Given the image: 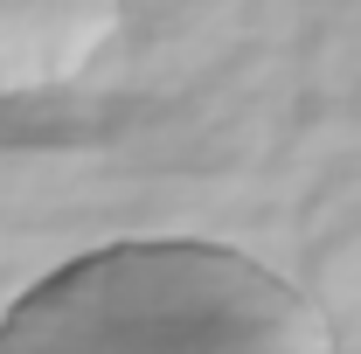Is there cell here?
Segmentation results:
<instances>
[{"mask_svg":"<svg viewBox=\"0 0 361 354\" xmlns=\"http://www.w3.org/2000/svg\"><path fill=\"white\" fill-rule=\"evenodd\" d=\"M0 354H21V348H14V334H7V326H0Z\"/></svg>","mask_w":361,"mask_h":354,"instance_id":"obj_3","label":"cell"},{"mask_svg":"<svg viewBox=\"0 0 361 354\" xmlns=\"http://www.w3.org/2000/svg\"><path fill=\"white\" fill-rule=\"evenodd\" d=\"M21 354H341L306 285L209 236H126L35 278L7 319Z\"/></svg>","mask_w":361,"mask_h":354,"instance_id":"obj_1","label":"cell"},{"mask_svg":"<svg viewBox=\"0 0 361 354\" xmlns=\"http://www.w3.org/2000/svg\"><path fill=\"white\" fill-rule=\"evenodd\" d=\"M126 0H0V97L70 90L111 49Z\"/></svg>","mask_w":361,"mask_h":354,"instance_id":"obj_2","label":"cell"}]
</instances>
